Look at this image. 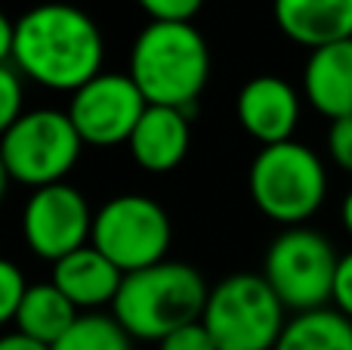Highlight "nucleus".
Listing matches in <instances>:
<instances>
[{
    "label": "nucleus",
    "instance_id": "1",
    "mask_svg": "<svg viewBox=\"0 0 352 350\" xmlns=\"http://www.w3.org/2000/svg\"><path fill=\"white\" fill-rule=\"evenodd\" d=\"M102 31L78 6L50 0L31 6L16 19L10 65H16L25 81H34L50 90L74 93L87 81L102 74Z\"/></svg>",
    "mask_w": 352,
    "mask_h": 350
},
{
    "label": "nucleus",
    "instance_id": "2",
    "mask_svg": "<svg viewBox=\"0 0 352 350\" xmlns=\"http://www.w3.org/2000/svg\"><path fill=\"white\" fill-rule=\"evenodd\" d=\"M127 74L148 105L192 112L210 81V47L192 22H148L133 41Z\"/></svg>",
    "mask_w": 352,
    "mask_h": 350
},
{
    "label": "nucleus",
    "instance_id": "3",
    "mask_svg": "<svg viewBox=\"0 0 352 350\" xmlns=\"http://www.w3.org/2000/svg\"><path fill=\"white\" fill-rule=\"evenodd\" d=\"M207 295L210 289L192 264L161 260L124 276L111 316L127 329L130 338L164 341L176 329L201 320Z\"/></svg>",
    "mask_w": 352,
    "mask_h": 350
},
{
    "label": "nucleus",
    "instance_id": "4",
    "mask_svg": "<svg viewBox=\"0 0 352 350\" xmlns=\"http://www.w3.org/2000/svg\"><path fill=\"white\" fill-rule=\"evenodd\" d=\"M254 205L275 223L300 227L328 196V171L309 146L297 140L263 146L248 174Z\"/></svg>",
    "mask_w": 352,
    "mask_h": 350
},
{
    "label": "nucleus",
    "instance_id": "5",
    "mask_svg": "<svg viewBox=\"0 0 352 350\" xmlns=\"http://www.w3.org/2000/svg\"><path fill=\"white\" fill-rule=\"evenodd\" d=\"M285 310L263 273H232L210 289L201 322L219 350H275Z\"/></svg>",
    "mask_w": 352,
    "mask_h": 350
},
{
    "label": "nucleus",
    "instance_id": "6",
    "mask_svg": "<svg viewBox=\"0 0 352 350\" xmlns=\"http://www.w3.org/2000/svg\"><path fill=\"white\" fill-rule=\"evenodd\" d=\"M80 149L84 140L68 112L34 109L3 130L0 165L6 180L28 189H41V186L65 183L80 158Z\"/></svg>",
    "mask_w": 352,
    "mask_h": 350
},
{
    "label": "nucleus",
    "instance_id": "7",
    "mask_svg": "<svg viewBox=\"0 0 352 350\" xmlns=\"http://www.w3.org/2000/svg\"><path fill=\"white\" fill-rule=\"evenodd\" d=\"M337 267L340 258L322 233L309 227H287L269 242L263 258V279L272 285L287 310L306 313L328 307L334 298Z\"/></svg>",
    "mask_w": 352,
    "mask_h": 350
},
{
    "label": "nucleus",
    "instance_id": "8",
    "mask_svg": "<svg viewBox=\"0 0 352 350\" xmlns=\"http://www.w3.org/2000/svg\"><path fill=\"white\" fill-rule=\"evenodd\" d=\"M90 242L124 273H136L167 260L173 223L155 198L127 192L109 198L96 211Z\"/></svg>",
    "mask_w": 352,
    "mask_h": 350
},
{
    "label": "nucleus",
    "instance_id": "9",
    "mask_svg": "<svg viewBox=\"0 0 352 350\" xmlns=\"http://www.w3.org/2000/svg\"><path fill=\"white\" fill-rule=\"evenodd\" d=\"M146 109V96L130 74L102 72L72 93L68 118L74 121L84 146L109 149L130 140Z\"/></svg>",
    "mask_w": 352,
    "mask_h": 350
},
{
    "label": "nucleus",
    "instance_id": "10",
    "mask_svg": "<svg viewBox=\"0 0 352 350\" xmlns=\"http://www.w3.org/2000/svg\"><path fill=\"white\" fill-rule=\"evenodd\" d=\"M93 211L84 192L68 183L31 189L22 211V236L28 248L43 260H62L65 254L90 245Z\"/></svg>",
    "mask_w": 352,
    "mask_h": 350
},
{
    "label": "nucleus",
    "instance_id": "11",
    "mask_svg": "<svg viewBox=\"0 0 352 350\" xmlns=\"http://www.w3.org/2000/svg\"><path fill=\"white\" fill-rule=\"evenodd\" d=\"M235 115L241 130L260 146L287 143L300 121V96L278 74H256L238 90Z\"/></svg>",
    "mask_w": 352,
    "mask_h": 350
},
{
    "label": "nucleus",
    "instance_id": "12",
    "mask_svg": "<svg viewBox=\"0 0 352 350\" xmlns=\"http://www.w3.org/2000/svg\"><path fill=\"white\" fill-rule=\"evenodd\" d=\"M192 112L173 105H148L142 112L136 130L130 134L127 146L133 161L148 174H167L182 165L192 146Z\"/></svg>",
    "mask_w": 352,
    "mask_h": 350
},
{
    "label": "nucleus",
    "instance_id": "13",
    "mask_svg": "<svg viewBox=\"0 0 352 350\" xmlns=\"http://www.w3.org/2000/svg\"><path fill=\"white\" fill-rule=\"evenodd\" d=\"M127 273L115 267L96 245H84L78 251L65 254L53 264V279L50 282L68 298L78 310H99L111 307L121 291V282Z\"/></svg>",
    "mask_w": 352,
    "mask_h": 350
},
{
    "label": "nucleus",
    "instance_id": "14",
    "mask_svg": "<svg viewBox=\"0 0 352 350\" xmlns=\"http://www.w3.org/2000/svg\"><path fill=\"white\" fill-rule=\"evenodd\" d=\"M303 96L328 121L352 115V37L312 50L303 65Z\"/></svg>",
    "mask_w": 352,
    "mask_h": 350
},
{
    "label": "nucleus",
    "instance_id": "15",
    "mask_svg": "<svg viewBox=\"0 0 352 350\" xmlns=\"http://www.w3.org/2000/svg\"><path fill=\"white\" fill-rule=\"evenodd\" d=\"M281 34L300 47H328L352 37V0H272Z\"/></svg>",
    "mask_w": 352,
    "mask_h": 350
},
{
    "label": "nucleus",
    "instance_id": "16",
    "mask_svg": "<svg viewBox=\"0 0 352 350\" xmlns=\"http://www.w3.org/2000/svg\"><path fill=\"white\" fill-rule=\"evenodd\" d=\"M74 320H78V307L53 282H41L28 289L12 326H16V332L53 347L74 326Z\"/></svg>",
    "mask_w": 352,
    "mask_h": 350
},
{
    "label": "nucleus",
    "instance_id": "17",
    "mask_svg": "<svg viewBox=\"0 0 352 350\" xmlns=\"http://www.w3.org/2000/svg\"><path fill=\"white\" fill-rule=\"evenodd\" d=\"M275 350H352V320L337 307L294 313Z\"/></svg>",
    "mask_w": 352,
    "mask_h": 350
},
{
    "label": "nucleus",
    "instance_id": "18",
    "mask_svg": "<svg viewBox=\"0 0 352 350\" xmlns=\"http://www.w3.org/2000/svg\"><path fill=\"white\" fill-rule=\"evenodd\" d=\"M53 350H133V338L115 316L84 313L56 341Z\"/></svg>",
    "mask_w": 352,
    "mask_h": 350
},
{
    "label": "nucleus",
    "instance_id": "19",
    "mask_svg": "<svg viewBox=\"0 0 352 350\" xmlns=\"http://www.w3.org/2000/svg\"><path fill=\"white\" fill-rule=\"evenodd\" d=\"M25 115V78L16 65L0 62V127H10Z\"/></svg>",
    "mask_w": 352,
    "mask_h": 350
},
{
    "label": "nucleus",
    "instance_id": "20",
    "mask_svg": "<svg viewBox=\"0 0 352 350\" xmlns=\"http://www.w3.org/2000/svg\"><path fill=\"white\" fill-rule=\"evenodd\" d=\"M28 289L31 285L25 282V273L19 270L12 260H3V264H0V320L3 322L16 320Z\"/></svg>",
    "mask_w": 352,
    "mask_h": 350
},
{
    "label": "nucleus",
    "instance_id": "21",
    "mask_svg": "<svg viewBox=\"0 0 352 350\" xmlns=\"http://www.w3.org/2000/svg\"><path fill=\"white\" fill-rule=\"evenodd\" d=\"M152 22H192L204 0H136Z\"/></svg>",
    "mask_w": 352,
    "mask_h": 350
},
{
    "label": "nucleus",
    "instance_id": "22",
    "mask_svg": "<svg viewBox=\"0 0 352 350\" xmlns=\"http://www.w3.org/2000/svg\"><path fill=\"white\" fill-rule=\"evenodd\" d=\"M158 350H219L213 335L207 332L204 322H188V326L176 329L164 341H158Z\"/></svg>",
    "mask_w": 352,
    "mask_h": 350
},
{
    "label": "nucleus",
    "instance_id": "23",
    "mask_svg": "<svg viewBox=\"0 0 352 350\" xmlns=\"http://www.w3.org/2000/svg\"><path fill=\"white\" fill-rule=\"evenodd\" d=\"M328 152L340 171L352 174V115L331 121L328 127Z\"/></svg>",
    "mask_w": 352,
    "mask_h": 350
},
{
    "label": "nucleus",
    "instance_id": "24",
    "mask_svg": "<svg viewBox=\"0 0 352 350\" xmlns=\"http://www.w3.org/2000/svg\"><path fill=\"white\" fill-rule=\"evenodd\" d=\"M337 310L343 316L352 320V251H346L340 258V267H337V279H334V298H331Z\"/></svg>",
    "mask_w": 352,
    "mask_h": 350
},
{
    "label": "nucleus",
    "instance_id": "25",
    "mask_svg": "<svg viewBox=\"0 0 352 350\" xmlns=\"http://www.w3.org/2000/svg\"><path fill=\"white\" fill-rule=\"evenodd\" d=\"M0 350H53V347L41 344V341L28 338V335H22V332H10L0 338Z\"/></svg>",
    "mask_w": 352,
    "mask_h": 350
},
{
    "label": "nucleus",
    "instance_id": "26",
    "mask_svg": "<svg viewBox=\"0 0 352 350\" xmlns=\"http://www.w3.org/2000/svg\"><path fill=\"white\" fill-rule=\"evenodd\" d=\"M12 43H16V19L0 16V62H10Z\"/></svg>",
    "mask_w": 352,
    "mask_h": 350
},
{
    "label": "nucleus",
    "instance_id": "27",
    "mask_svg": "<svg viewBox=\"0 0 352 350\" xmlns=\"http://www.w3.org/2000/svg\"><path fill=\"white\" fill-rule=\"evenodd\" d=\"M340 217H343V229L352 236V189L346 192V198H343V208H340Z\"/></svg>",
    "mask_w": 352,
    "mask_h": 350
}]
</instances>
